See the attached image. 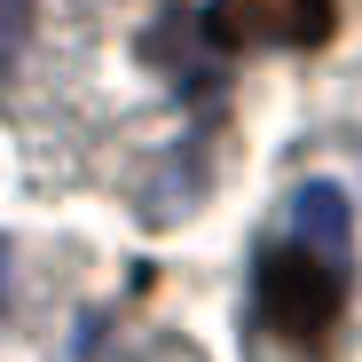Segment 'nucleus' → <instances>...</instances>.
<instances>
[{
	"instance_id": "1",
	"label": "nucleus",
	"mask_w": 362,
	"mask_h": 362,
	"mask_svg": "<svg viewBox=\"0 0 362 362\" xmlns=\"http://www.w3.org/2000/svg\"><path fill=\"white\" fill-rule=\"evenodd\" d=\"M252 308H260V323H268L276 339L323 346V331H331L339 308H346V268L323 260V252H308V245L260 252V268H252Z\"/></svg>"
},
{
	"instance_id": "2",
	"label": "nucleus",
	"mask_w": 362,
	"mask_h": 362,
	"mask_svg": "<svg viewBox=\"0 0 362 362\" xmlns=\"http://www.w3.org/2000/svg\"><path fill=\"white\" fill-rule=\"evenodd\" d=\"M331 24V0H213L205 8L213 47H323Z\"/></svg>"
},
{
	"instance_id": "3",
	"label": "nucleus",
	"mask_w": 362,
	"mask_h": 362,
	"mask_svg": "<svg viewBox=\"0 0 362 362\" xmlns=\"http://www.w3.org/2000/svg\"><path fill=\"white\" fill-rule=\"evenodd\" d=\"M291 228H299L308 252L346 260V245H354V205H346V189H339V181H299V189H291Z\"/></svg>"
},
{
	"instance_id": "4",
	"label": "nucleus",
	"mask_w": 362,
	"mask_h": 362,
	"mask_svg": "<svg viewBox=\"0 0 362 362\" xmlns=\"http://www.w3.org/2000/svg\"><path fill=\"white\" fill-rule=\"evenodd\" d=\"M150 362H197V354H189V346H158Z\"/></svg>"
}]
</instances>
